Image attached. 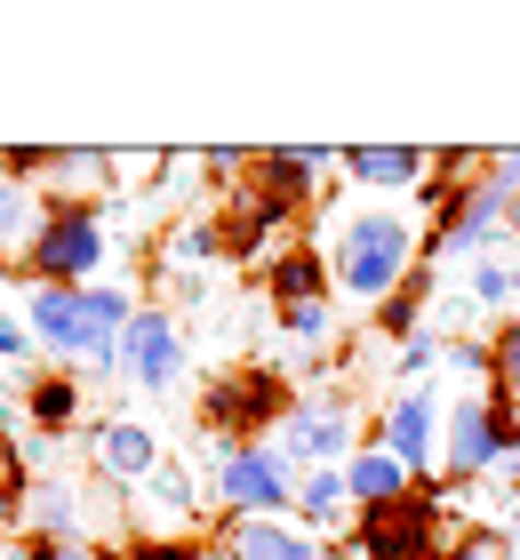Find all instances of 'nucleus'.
I'll list each match as a JSON object with an SVG mask.
<instances>
[{
    "instance_id": "12",
    "label": "nucleus",
    "mask_w": 520,
    "mask_h": 560,
    "mask_svg": "<svg viewBox=\"0 0 520 560\" xmlns=\"http://www.w3.org/2000/svg\"><path fill=\"white\" fill-rule=\"evenodd\" d=\"M336 161H345L336 144H265V152L249 161V176H256L273 200H289V209L304 217L312 200H321V176H336Z\"/></svg>"
},
{
    "instance_id": "28",
    "label": "nucleus",
    "mask_w": 520,
    "mask_h": 560,
    "mask_svg": "<svg viewBox=\"0 0 520 560\" xmlns=\"http://www.w3.org/2000/svg\"><path fill=\"white\" fill-rule=\"evenodd\" d=\"M488 345H497V385H488V393L520 400V313H505V320H497V337H488Z\"/></svg>"
},
{
    "instance_id": "2",
    "label": "nucleus",
    "mask_w": 520,
    "mask_h": 560,
    "mask_svg": "<svg viewBox=\"0 0 520 560\" xmlns=\"http://www.w3.org/2000/svg\"><path fill=\"white\" fill-rule=\"evenodd\" d=\"M193 472H208L217 521H289V504H297V465L280 441H217V432H200Z\"/></svg>"
},
{
    "instance_id": "15",
    "label": "nucleus",
    "mask_w": 520,
    "mask_h": 560,
    "mask_svg": "<svg viewBox=\"0 0 520 560\" xmlns=\"http://www.w3.org/2000/svg\"><path fill=\"white\" fill-rule=\"evenodd\" d=\"M336 168H345L360 192L393 200V192H416L432 176V152L425 144H345V161H336Z\"/></svg>"
},
{
    "instance_id": "17",
    "label": "nucleus",
    "mask_w": 520,
    "mask_h": 560,
    "mask_svg": "<svg viewBox=\"0 0 520 560\" xmlns=\"http://www.w3.org/2000/svg\"><path fill=\"white\" fill-rule=\"evenodd\" d=\"M24 328L48 361L81 369V289H24Z\"/></svg>"
},
{
    "instance_id": "24",
    "label": "nucleus",
    "mask_w": 520,
    "mask_h": 560,
    "mask_svg": "<svg viewBox=\"0 0 520 560\" xmlns=\"http://www.w3.org/2000/svg\"><path fill=\"white\" fill-rule=\"evenodd\" d=\"M440 560H520V552H512L505 521H464V528H449V552Z\"/></svg>"
},
{
    "instance_id": "30",
    "label": "nucleus",
    "mask_w": 520,
    "mask_h": 560,
    "mask_svg": "<svg viewBox=\"0 0 520 560\" xmlns=\"http://www.w3.org/2000/svg\"><path fill=\"white\" fill-rule=\"evenodd\" d=\"M128 552H137V560H208L217 545H208V537H152V528H137Z\"/></svg>"
},
{
    "instance_id": "40",
    "label": "nucleus",
    "mask_w": 520,
    "mask_h": 560,
    "mask_svg": "<svg viewBox=\"0 0 520 560\" xmlns=\"http://www.w3.org/2000/svg\"><path fill=\"white\" fill-rule=\"evenodd\" d=\"M208 560H224V552H208Z\"/></svg>"
},
{
    "instance_id": "36",
    "label": "nucleus",
    "mask_w": 520,
    "mask_h": 560,
    "mask_svg": "<svg viewBox=\"0 0 520 560\" xmlns=\"http://www.w3.org/2000/svg\"><path fill=\"white\" fill-rule=\"evenodd\" d=\"M505 241H512V248H520V200H512V217H505Z\"/></svg>"
},
{
    "instance_id": "35",
    "label": "nucleus",
    "mask_w": 520,
    "mask_h": 560,
    "mask_svg": "<svg viewBox=\"0 0 520 560\" xmlns=\"http://www.w3.org/2000/svg\"><path fill=\"white\" fill-rule=\"evenodd\" d=\"M488 176H505V185L520 192V144H505V152H488Z\"/></svg>"
},
{
    "instance_id": "34",
    "label": "nucleus",
    "mask_w": 520,
    "mask_h": 560,
    "mask_svg": "<svg viewBox=\"0 0 520 560\" xmlns=\"http://www.w3.org/2000/svg\"><path fill=\"white\" fill-rule=\"evenodd\" d=\"M169 289H176V304H200V296H208V272H200V265H185V272L169 280Z\"/></svg>"
},
{
    "instance_id": "37",
    "label": "nucleus",
    "mask_w": 520,
    "mask_h": 560,
    "mask_svg": "<svg viewBox=\"0 0 520 560\" xmlns=\"http://www.w3.org/2000/svg\"><path fill=\"white\" fill-rule=\"evenodd\" d=\"M96 560H137V552H128V545H96Z\"/></svg>"
},
{
    "instance_id": "18",
    "label": "nucleus",
    "mask_w": 520,
    "mask_h": 560,
    "mask_svg": "<svg viewBox=\"0 0 520 560\" xmlns=\"http://www.w3.org/2000/svg\"><path fill=\"white\" fill-rule=\"evenodd\" d=\"M137 513H152V537H193V521H200V480H193V456L185 465H169L137 489Z\"/></svg>"
},
{
    "instance_id": "32",
    "label": "nucleus",
    "mask_w": 520,
    "mask_h": 560,
    "mask_svg": "<svg viewBox=\"0 0 520 560\" xmlns=\"http://www.w3.org/2000/svg\"><path fill=\"white\" fill-rule=\"evenodd\" d=\"M9 560H96V545H57V537H33V528H24Z\"/></svg>"
},
{
    "instance_id": "4",
    "label": "nucleus",
    "mask_w": 520,
    "mask_h": 560,
    "mask_svg": "<svg viewBox=\"0 0 520 560\" xmlns=\"http://www.w3.org/2000/svg\"><path fill=\"white\" fill-rule=\"evenodd\" d=\"M104 257H113V224H104L96 200H48V224L16 257V272L24 289H89Z\"/></svg>"
},
{
    "instance_id": "11",
    "label": "nucleus",
    "mask_w": 520,
    "mask_h": 560,
    "mask_svg": "<svg viewBox=\"0 0 520 560\" xmlns=\"http://www.w3.org/2000/svg\"><path fill=\"white\" fill-rule=\"evenodd\" d=\"M185 320L169 313V304H137V320H128L120 337V385H145V393H169L176 376H185Z\"/></svg>"
},
{
    "instance_id": "3",
    "label": "nucleus",
    "mask_w": 520,
    "mask_h": 560,
    "mask_svg": "<svg viewBox=\"0 0 520 560\" xmlns=\"http://www.w3.org/2000/svg\"><path fill=\"white\" fill-rule=\"evenodd\" d=\"M297 400L304 393L289 385V369H280V361H241V369H217L200 385L193 417H200V432H217V441H265V432L289 424Z\"/></svg>"
},
{
    "instance_id": "38",
    "label": "nucleus",
    "mask_w": 520,
    "mask_h": 560,
    "mask_svg": "<svg viewBox=\"0 0 520 560\" xmlns=\"http://www.w3.org/2000/svg\"><path fill=\"white\" fill-rule=\"evenodd\" d=\"M328 560H360V552H353V545H328Z\"/></svg>"
},
{
    "instance_id": "31",
    "label": "nucleus",
    "mask_w": 520,
    "mask_h": 560,
    "mask_svg": "<svg viewBox=\"0 0 520 560\" xmlns=\"http://www.w3.org/2000/svg\"><path fill=\"white\" fill-rule=\"evenodd\" d=\"M193 176H200V152H169V161H161V200H193L200 192Z\"/></svg>"
},
{
    "instance_id": "25",
    "label": "nucleus",
    "mask_w": 520,
    "mask_h": 560,
    "mask_svg": "<svg viewBox=\"0 0 520 560\" xmlns=\"http://www.w3.org/2000/svg\"><path fill=\"white\" fill-rule=\"evenodd\" d=\"M273 328H280V337H289V345L321 352V345L336 337V313H328V304H289V313H273Z\"/></svg>"
},
{
    "instance_id": "29",
    "label": "nucleus",
    "mask_w": 520,
    "mask_h": 560,
    "mask_svg": "<svg viewBox=\"0 0 520 560\" xmlns=\"http://www.w3.org/2000/svg\"><path fill=\"white\" fill-rule=\"evenodd\" d=\"M0 361L16 369V385H24V376H41V345H33V328H24L16 313H0Z\"/></svg>"
},
{
    "instance_id": "33",
    "label": "nucleus",
    "mask_w": 520,
    "mask_h": 560,
    "mask_svg": "<svg viewBox=\"0 0 520 560\" xmlns=\"http://www.w3.org/2000/svg\"><path fill=\"white\" fill-rule=\"evenodd\" d=\"M24 504H33V480H24V472H0V528H16Z\"/></svg>"
},
{
    "instance_id": "6",
    "label": "nucleus",
    "mask_w": 520,
    "mask_h": 560,
    "mask_svg": "<svg viewBox=\"0 0 520 560\" xmlns=\"http://www.w3.org/2000/svg\"><path fill=\"white\" fill-rule=\"evenodd\" d=\"M512 185L505 176H473V185L457 192V209L440 217V224H425V265L440 272V265H473V257H488V248L505 241V217H512Z\"/></svg>"
},
{
    "instance_id": "23",
    "label": "nucleus",
    "mask_w": 520,
    "mask_h": 560,
    "mask_svg": "<svg viewBox=\"0 0 520 560\" xmlns=\"http://www.w3.org/2000/svg\"><path fill=\"white\" fill-rule=\"evenodd\" d=\"M464 296H473L481 313L520 304V257H473V265H464Z\"/></svg>"
},
{
    "instance_id": "9",
    "label": "nucleus",
    "mask_w": 520,
    "mask_h": 560,
    "mask_svg": "<svg viewBox=\"0 0 520 560\" xmlns=\"http://www.w3.org/2000/svg\"><path fill=\"white\" fill-rule=\"evenodd\" d=\"M280 448H289V465L297 472H321V465H353V448H360V417H353V400L336 393V385H312L289 424H280Z\"/></svg>"
},
{
    "instance_id": "27",
    "label": "nucleus",
    "mask_w": 520,
    "mask_h": 560,
    "mask_svg": "<svg viewBox=\"0 0 520 560\" xmlns=\"http://www.w3.org/2000/svg\"><path fill=\"white\" fill-rule=\"evenodd\" d=\"M440 361H449V369H464V376H488V385H497V345H488V337H473V328H449Z\"/></svg>"
},
{
    "instance_id": "39",
    "label": "nucleus",
    "mask_w": 520,
    "mask_h": 560,
    "mask_svg": "<svg viewBox=\"0 0 520 560\" xmlns=\"http://www.w3.org/2000/svg\"><path fill=\"white\" fill-rule=\"evenodd\" d=\"M512 552H520V521H512Z\"/></svg>"
},
{
    "instance_id": "21",
    "label": "nucleus",
    "mask_w": 520,
    "mask_h": 560,
    "mask_svg": "<svg viewBox=\"0 0 520 560\" xmlns=\"http://www.w3.org/2000/svg\"><path fill=\"white\" fill-rule=\"evenodd\" d=\"M432 280H440L432 265H416L401 289L377 304V320H369V328H377V345H408L416 328H432Z\"/></svg>"
},
{
    "instance_id": "7",
    "label": "nucleus",
    "mask_w": 520,
    "mask_h": 560,
    "mask_svg": "<svg viewBox=\"0 0 520 560\" xmlns=\"http://www.w3.org/2000/svg\"><path fill=\"white\" fill-rule=\"evenodd\" d=\"M208 224H217V265H265L273 248H289L297 233V209L289 200H273L256 176H241L232 192H217V209H208Z\"/></svg>"
},
{
    "instance_id": "1",
    "label": "nucleus",
    "mask_w": 520,
    "mask_h": 560,
    "mask_svg": "<svg viewBox=\"0 0 520 560\" xmlns=\"http://www.w3.org/2000/svg\"><path fill=\"white\" fill-rule=\"evenodd\" d=\"M416 265H425V233H416L408 209H393V200H360V209L336 217L328 272H336V289H345V296L384 304Z\"/></svg>"
},
{
    "instance_id": "14",
    "label": "nucleus",
    "mask_w": 520,
    "mask_h": 560,
    "mask_svg": "<svg viewBox=\"0 0 520 560\" xmlns=\"http://www.w3.org/2000/svg\"><path fill=\"white\" fill-rule=\"evenodd\" d=\"M169 465V448H161V432H152L145 417H113V424H96V472L113 480V489H145L152 472Z\"/></svg>"
},
{
    "instance_id": "22",
    "label": "nucleus",
    "mask_w": 520,
    "mask_h": 560,
    "mask_svg": "<svg viewBox=\"0 0 520 560\" xmlns=\"http://www.w3.org/2000/svg\"><path fill=\"white\" fill-rule=\"evenodd\" d=\"M24 521H33V537H57V545H81L89 528V504L72 480H48V489H33V504H24Z\"/></svg>"
},
{
    "instance_id": "20",
    "label": "nucleus",
    "mask_w": 520,
    "mask_h": 560,
    "mask_svg": "<svg viewBox=\"0 0 520 560\" xmlns=\"http://www.w3.org/2000/svg\"><path fill=\"white\" fill-rule=\"evenodd\" d=\"M24 424L41 432V441H65L72 424H81V376L72 369H41V376H24Z\"/></svg>"
},
{
    "instance_id": "16",
    "label": "nucleus",
    "mask_w": 520,
    "mask_h": 560,
    "mask_svg": "<svg viewBox=\"0 0 520 560\" xmlns=\"http://www.w3.org/2000/svg\"><path fill=\"white\" fill-rule=\"evenodd\" d=\"M224 560H328L321 537H304L297 521H217Z\"/></svg>"
},
{
    "instance_id": "19",
    "label": "nucleus",
    "mask_w": 520,
    "mask_h": 560,
    "mask_svg": "<svg viewBox=\"0 0 520 560\" xmlns=\"http://www.w3.org/2000/svg\"><path fill=\"white\" fill-rule=\"evenodd\" d=\"M416 489V472L401 465L393 448H377V441H360L353 448V465H345V497H353V513H377V504H401Z\"/></svg>"
},
{
    "instance_id": "26",
    "label": "nucleus",
    "mask_w": 520,
    "mask_h": 560,
    "mask_svg": "<svg viewBox=\"0 0 520 560\" xmlns=\"http://www.w3.org/2000/svg\"><path fill=\"white\" fill-rule=\"evenodd\" d=\"M440 345H449L440 328H416L408 345H393V376H401V385H432V361H440Z\"/></svg>"
},
{
    "instance_id": "8",
    "label": "nucleus",
    "mask_w": 520,
    "mask_h": 560,
    "mask_svg": "<svg viewBox=\"0 0 520 560\" xmlns=\"http://www.w3.org/2000/svg\"><path fill=\"white\" fill-rule=\"evenodd\" d=\"M345 545H353L360 560H440V552H449V504H432V497L408 489L401 504L360 513Z\"/></svg>"
},
{
    "instance_id": "13",
    "label": "nucleus",
    "mask_w": 520,
    "mask_h": 560,
    "mask_svg": "<svg viewBox=\"0 0 520 560\" xmlns=\"http://www.w3.org/2000/svg\"><path fill=\"white\" fill-rule=\"evenodd\" d=\"M256 280H265V296H273V313H289V304H328L336 289V272H328V248L321 241H289V248H273L265 265H256Z\"/></svg>"
},
{
    "instance_id": "10",
    "label": "nucleus",
    "mask_w": 520,
    "mask_h": 560,
    "mask_svg": "<svg viewBox=\"0 0 520 560\" xmlns=\"http://www.w3.org/2000/svg\"><path fill=\"white\" fill-rule=\"evenodd\" d=\"M440 424H449V409H440V385H401L393 400H384V417H377L369 441L393 448L401 465L425 480V472H440Z\"/></svg>"
},
{
    "instance_id": "5",
    "label": "nucleus",
    "mask_w": 520,
    "mask_h": 560,
    "mask_svg": "<svg viewBox=\"0 0 520 560\" xmlns=\"http://www.w3.org/2000/svg\"><path fill=\"white\" fill-rule=\"evenodd\" d=\"M505 456H520V400H505V393H464L457 409H449V424H440V472L449 480H497V465Z\"/></svg>"
}]
</instances>
